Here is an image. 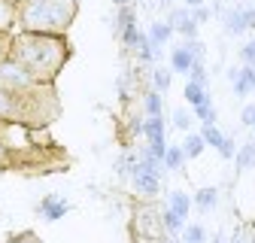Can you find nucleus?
I'll list each match as a JSON object with an SVG mask.
<instances>
[{
  "mask_svg": "<svg viewBox=\"0 0 255 243\" xmlns=\"http://www.w3.org/2000/svg\"><path fill=\"white\" fill-rule=\"evenodd\" d=\"M9 58L34 76L40 85L52 82L67 61V40L52 34H15L9 40Z\"/></svg>",
  "mask_w": 255,
  "mask_h": 243,
  "instance_id": "nucleus-1",
  "label": "nucleus"
},
{
  "mask_svg": "<svg viewBox=\"0 0 255 243\" xmlns=\"http://www.w3.org/2000/svg\"><path fill=\"white\" fill-rule=\"evenodd\" d=\"M76 15L73 0H21L18 3V24L24 34H52L64 37Z\"/></svg>",
  "mask_w": 255,
  "mask_h": 243,
  "instance_id": "nucleus-2",
  "label": "nucleus"
},
{
  "mask_svg": "<svg viewBox=\"0 0 255 243\" xmlns=\"http://www.w3.org/2000/svg\"><path fill=\"white\" fill-rule=\"evenodd\" d=\"M0 88L15 91V95H30V91L40 88V82L30 76V73L18 64V61L3 58V61H0Z\"/></svg>",
  "mask_w": 255,
  "mask_h": 243,
  "instance_id": "nucleus-3",
  "label": "nucleus"
},
{
  "mask_svg": "<svg viewBox=\"0 0 255 243\" xmlns=\"http://www.w3.org/2000/svg\"><path fill=\"white\" fill-rule=\"evenodd\" d=\"M222 24H225V34H231V37L255 30V6H231L225 12V18H222Z\"/></svg>",
  "mask_w": 255,
  "mask_h": 243,
  "instance_id": "nucleus-4",
  "label": "nucleus"
},
{
  "mask_svg": "<svg viewBox=\"0 0 255 243\" xmlns=\"http://www.w3.org/2000/svg\"><path fill=\"white\" fill-rule=\"evenodd\" d=\"M37 213H40L46 222H58V219H64L70 213V201L64 198V195H46L37 204Z\"/></svg>",
  "mask_w": 255,
  "mask_h": 243,
  "instance_id": "nucleus-5",
  "label": "nucleus"
},
{
  "mask_svg": "<svg viewBox=\"0 0 255 243\" xmlns=\"http://www.w3.org/2000/svg\"><path fill=\"white\" fill-rule=\"evenodd\" d=\"M195 61H201L195 55V49H191V43H179L173 52H170V70L173 73H191V67H195Z\"/></svg>",
  "mask_w": 255,
  "mask_h": 243,
  "instance_id": "nucleus-6",
  "label": "nucleus"
},
{
  "mask_svg": "<svg viewBox=\"0 0 255 243\" xmlns=\"http://www.w3.org/2000/svg\"><path fill=\"white\" fill-rule=\"evenodd\" d=\"M131 182H134V189L143 195V198H155L158 195V189H161V173H155V170H137L134 176H131Z\"/></svg>",
  "mask_w": 255,
  "mask_h": 243,
  "instance_id": "nucleus-7",
  "label": "nucleus"
},
{
  "mask_svg": "<svg viewBox=\"0 0 255 243\" xmlns=\"http://www.w3.org/2000/svg\"><path fill=\"white\" fill-rule=\"evenodd\" d=\"M21 101L24 95L0 88V119H21Z\"/></svg>",
  "mask_w": 255,
  "mask_h": 243,
  "instance_id": "nucleus-8",
  "label": "nucleus"
},
{
  "mask_svg": "<svg viewBox=\"0 0 255 243\" xmlns=\"http://www.w3.org/2000/svg\"><path fill=\"white\" fill-rule=\"evenodd\" d=\"M191 204H195V198H191V195H185L182 189H176V192H170V195H167V207L176 213L179 219H188V210H191Z\"/></svg>",
  "mask_w": 255,
  "mask_h": 243,
  "instance_id": "nucleus-9",
  "label": "nucleus"
},
{
  "mask_svg": "<svg viewBox=\"0 0 255 243\" xmlns=\"http://www.w3.org/2000/svg\"><path fill=\"white\" fill-rule=\"evenodd\" d=\"M182 98H185V104H188L191 110H195V107H201V104L210 101V88H204V85H198V82H185Z\"/></svg>",
  "mask_w": 255,
  "mask_h": 243,
  "instance_id": "nucleus-10",
  "label": "nucleus"
},
{
  "mask_svg": "<svg viewBox=\"0 0 255 243\" xmlns=\"http://www.w3.org/2000/svg\"><path fill=\"white\" fill-rule=\"evenodd\" d=\"M191 198H195V207H198L201 213H207V210H213V207L219 204V189H216V186H204V189H198Z\"/></svg>",
  "mask_w": 255,
  "mask_h": 243,
  "instance_id": "nucleus-11",
  "label": "nucleus"
},
{
  "mask_svg": "<svg viewBox=\"0 0 255 243\" xmlns=\"http://www.w3.org/2000/svg\"><path fill=\"white\" fill-rule=\"evenodd\" d=\"M173 34H176V30L170 27V21H155V24L149 27V37H152L155 49H158V46H164V43H167V40H170Z\"/></svg>",
  "mask_w": 255,
  "mask_h": 243,
  "instance_id": "nucleus-12",
  "label": "nucleus"
},
{
  "mask_svg": "<svg viewBox=\"0 0 255 243\" xmlns=\"http://www.w3.org/2000/svg\"><path fill=\"white\" fill-rule=\"evenodd\" d=\"M161 228H164L170 237H173V234H182V231H185V219H179L170 207H164V213H161Z\"/></svg>",
  "mask_w": 255,
  "mask_h": 243,
  "instance_id": "nucleus-13",
  "label": "nucleus"
},
{
  "mask_svg": "<svg viewBox=\"0 0 255 243\" xmlns=\"http://www.w3.org/2000/svg\"><path fill=\"white\" fill-rule=\"evenodd\" d=\"M237 170L243 173V170H249L252 164H255V140H249V143H243L240 149H237Z\"/></svg>",
  "mask_w": 255,
  "mask_h": 243,
  "instance_id": "nucleus-14",
  "label": "nucleus"
},
{
  "mask_svg": "<svg viewBox=\"0 0 255 243\" xmlns=\"http://www.w3.org/2000/svg\"><path fill=\"white\" fill-rule=\"evenodd\" d=\"M18 18V6L12 3V0H0V34L3 30H9V24Z\"/></svg>",
  "mask_w": 255,
  "mask_h": 243,
  "instance_id": "nucleus-15",
  "label": "nucleus"
},
{
  "mask_svg": "<svg viewBox=\"0 0 255 243\" xmlns=\"http://www.w3.org/2000/svg\"><path fill=\"white\" fill-rule=\"evenodd\" d=\"M164 95H161V91H146V95H143V107H146V116H161V110H164V101H161Z\"/></svg>",
  "mask_w": 255,
  "mask_h": 243,
  "instance_id": "nucleus-16",
  "label": "nucleus"
},
{
  "mask_svg": "<svg viewBox=\"0 0 255 243\" xmlns=\"http://www.w3.org/2000/svg\"><path fill=\"white\" fill-rule=\"evenodd\" d=\"M140 34H143V30L137 27V21H131V24H125V27L119 30V37H122V43H125V49H134V52H137V43H140Z\"/></svg>",
  "mask_w": 255,
  "mask_h": 243,
  "instance_id": "nucleus-17",
  "label": "nucleus"
},
{
  "mask_svg": "<svg viewBox=\"0 0 255 243\" xmlns=\"http://www.w3.org/2000/svg\"><path fill=\"white\" fill-rule=\"evenodd\" d=\"M182 149H185V158H198L201 152L207 149V140H204L201 134H188L185 143H182Z\"/></svg>",
  "mask_w": 255,
  "mask_h": 243,
  "instance_id": "nucleus-18",
  "label": "nucleus"
},
{
  "mask_svg": "<svg viewBox=\"0 0 255 243\" xmlns=\"http://www.w3.org/2000/svg\"><path fill=\"white\" fill-rule=\"evenodd\" d=\"M137 58L143 61V64H152L155 61V43L149 34H140V43H137Z\"/></svg>",
  "mask_w": 255,
  "mask_h": 243,
  "instance_id": "nucleus-19",
  "label": "nucleus"
},
{
  "mask_svg": "<svg viewBox=\"0 0 255 243\" xmlns=\"http://www.w3.org/2000/svg\"><path fill=\"white\" fill-rule=\"evenodd\" d=\"M170 73H173L170 67H155V70H152V88L164 95V91L170 88Z\"/></svg>",
  "mask_w": 255,
  "mask_h": 243,
  "instance_id": "nucleus-20",
  "label": "nucleus"
},
{
  "mask_svg": "<svg viewBox=\"0 0 255 243\" xmlns=\"http://www.w3.org/2000/svg\"><path fill=\"white\" fill-rule=\"evenodd\" d=\"M195 119L201 122V125H216V122H219V116H216V107H213V101H207V104L195 107Z\"/></svg>",
  "mask_w": 255,
  "mask_h": 243,
  "instance_id": "nucleus-21",
  "label": "nucleus"
},
{
  "mask_svg": "<svg viewBox=\"0 0 255 243\" xmlns=\"http://www.w3.org/2000/svg\"><path fill=\"white\" fill-rule=\"evenodd\" d=\"M201 137L207 140V146H216V152L222 149V143H225V140H228L225 134H222V131L216 128V125H204V128H201Z\"/></svg>",
  "mask_w": 255,
  "mask_h": 243,
  "instance_id": "nucleus-22",
  "label": "nucleus"
},
{
  "mask_svg": "<svg viewBox=\"0 0 255 243\" xmlns=\"http://www.w3.org/2000/svg\"><path fill=\"white\" fill-rule=\"evenodd\" d=\"M228 82H231V88H234V95H237V98L252 95V88H249V82L243 79V73H240V70H231V73H228Z\"/></svg>",
  "mask_w": 255,
  "mask_h": 243,
  "instance_id": "nucleus-23",
  "label": "nucleus"
},
{
  "mask_svg": "<svg viewBox=\"0 0 255 243\" xmlns=\"http://www.w3.org/2000/svg\"><path fill=\"white\" fill-rule=\"evenodd\" d=\"M185 164V149L182 146H170L167 149V158H164V167L167 170H179Z\"/></svg>",
  "mask_w": 255,
  "mask_h": 243,
  "instance_id": "nucleus-24",
  "label": "nucleus"
},
{
  "mask_svg": "<svg viewBox=\"0 0 255 243\" xmlns=\"http://www.w3.org/2000/svg\"><path fill=\"white\" fill-rule=\"evenodd\" d=\"M198 27H201V24H198L195 18L188 15V18H185L182 24H176V34H179V37H182L185 43H191V40H198Z\"/></svg>",
  "mask_w": 255,
  "mask_h": 243,
  "instance_id": "nucleus-25",
  "label": "nucleus"
},
{
  "mask_svg": "<svg viewBox=\"0 0 255 243\" xmlns=\"http://www.w3.org/2000/svg\"><path fill=\"white\" fill-rule=\"evenodd\" d=\"M191 122H195V113H188V110H173V122H170V125L176 128V131H188L191 128Z\"/></svg>",
  "mask_w": 255,
  "mask_h": 243,
  "instance_id": "nucleus-26",
  "label": "nucleus"
},
{
  "mask_svg": "<svg viewBox=\"0 0 255 243\" xmlns=\"http://www.w3.org/2000/svg\"><path fill=\"white\" fill-rule=\"evenodd\" d=\"M182 243H207V231H204V225H185V231H182Z\"/></svg>",
  "mask_w": 255,
  "mask_h": 243,
  "instance_id": "nucleus-27",
  "label": "nucleus"
},
{
  "mask_svg": "<svg viewBox=\"0 0 255 243\" xmlns=\"http://www.w3.org/2000/svg\"><path fill=\"white\" fill-rule=\"evenodd\" d=\"M188 82H198V85L210 88V76H207V67H204V61H195V67H191V73H188Z\"/></svg>",
  "mask_w": 255,
  "mask_h": 243,
  "instance_id": "nucleus-28",
  "label": "nucleus"
},
{
  "mask_svg": "<svg viewBox=\"0 0 255 243\" xmlns=\"http://www.w3.org/2000/svg\"><path fill=\"white\" fill-rule=\"evenodd\" d=\"M240 61H243V64H249V67H255V40H249L240 49Z\"/></svg>",
  "mask_w": 255,
  "mask_h": 243,
  "instance_id": "nucleus-29",
  "label": "nucleus"
},
{
  "mask_svg": "<svg viewBox=\"0 0 255 243\" xmlns=\"http://www.w3.org/2000/svg\"><path fill=\"white\" fill-rule=\"evenodd\" d=\"M219 155L225 158V161H231V158H237V146H234V140L228 137L225 143H222V149H219Z\"/></svg>",
  "mask_w": 255,
  "mask_h": 243,
  "instance_id": "nucleus-30",
  "label": "nucleus"
},
{
  "mask_svg": "<svg viewBox=\"0 0 255 243\" xmlns=\"http://www.w3.org/2000/svg\"><path fill=\"white\" fill-rule=\"evenodd\" d=\"M240 122L246 128H255V104H246L243 107V113H240Z\"/></svg>",
  "mask_w": 255,
  "mask_h": 243,
  "instance_id": "nucleus-31",
  "label": "nucleus"
},
{
  "mask_svg": "<svg viewBox=\"0 0 255 243\" xmlns=\"http://www.w3.org/2000/svg\"><path fill=\"white\" fill-rule=\"evenodd\" d=\"M191 18H195L198 24H204V21L213 18V9H210V6H198V9H191Z\"/></svg>",
  "mask_w": 255,
  "mask_h": 243,
  "instance_id": "nucleus-32",
  "label": "nucleus"
},
{
  "mask_svg": "<svg viewBox=\"0 0 255 243\" xmlns=\"http://www.w3.org/2000/svg\"><path fill=\"white\" fill-rule=\"evenodd\" d=\"M9 243H43V240H40V237H37L34 231H21V234H15V237H12Z\"/></svg>",
  "mask_w": 255,
  "mask_h": 243,
  "instance_id": "nucleus-33",
  "label": "nucleus"
},
{
  "mask_svg": "<svg viewBox=\"0 0 255 243\" xmlns=\"http://www.w3.org/2000/svg\"><path fill=\"white\" fill-rule=\"evenodd\" d=\"M9 164V152H6V146L0 143V167H6Z\"/></svg>",
  "mask_w": 255,
  "mask_h": 243,
  "instance_id": "nucleus-34",
  "label": "nucleus"
},
{
  "mask_svg": "<svg viewBox=\"0 0 255 243\" xmlns=\"http://www.w3.org/2000/svg\"><path fill=\"white\" fill-rule=\"evenodd\" d=\"M182 3H185L188 9H198V6H207V0H182Z\"/></svg>",
  "mask_w": 255,
  "mask_h": 243,
  "instance_id": "nucleus-35",
  "label": "nucleus"
},
{
  "mask_svg": "<svg viewBox=\"0 0 255 243\" xmlns=\"http://www.w3.org/2000/svg\"><path fill=\"white\" fill-rule=\"evenodd\" d=\"M213 243H225V234H222V231H219V234H213Z\"/></svg>",
  "mask_w": 255,
  "mask_h": 243,
  "instance_id": "nucleus-36",
  "label": "nucleus"
},
{
  "mask_svg": "<svg viewBox=\"0 0 255 243\" xmlns=\"http://www.w3.org/2000/svg\"><path fill=\"white\" fill-rule=\"evenodd\" d=\"M113 3H116V6H128V3H131V0H113Z\"/></svg>",
  "mask_w": 255,
  "mask_h": 243,
  "instance_id": "nucleus-37",
  "label": "nucleus"
},
{
  "mask_svg": "<svg viewBox=\"0 0 255 243\" xmlns=\"http://www.w3.org/2000/svg\"><path fill=\"white\" fill-rule=\"evenodd\" d=\"M158 3H164V6H167V3H170V0H158Z\"/></svg>",
  "mask_w": 255,
  "mask_h": 243,
  "instance_id": "nucleus-38",
  "label": "nucleus"
},
{
  "mask_svg": "<svg viewBox=\"0 0 255 243\" xmlns=\"http://www.w3.org/2000/svg\"><path fill=\"white\" fill-rule=\"evenodd\" d=\"M252 243H255V237H252Z\"/></svg>",
  "mask_w": 255,
  "mask_h": 243,
  "instance_id": "nucleus-39",
  "label": "nucleus"
}]
</instances>
